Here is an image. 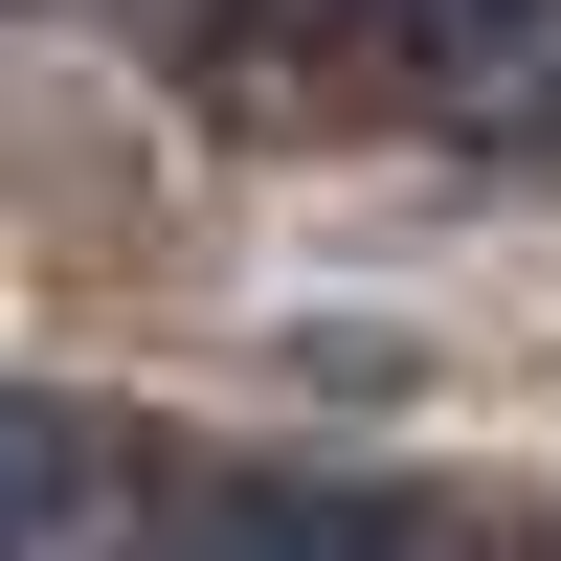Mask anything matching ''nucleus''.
<instances>
[{
	"label": "nucleus",
	"mask_w": 561,
	"mask_h": 561,
	"mask_svg": "<svg viewBox=\"0 0 561 561\" xmlns=\"http://www.w3.org/2000/svg\"><path fill=\"white\" fill-rule=\"evenodd\" d=\"M180 561H293V539H180Z\"/></svg>",
	"instance_id": "f03ea898"
},
{
	"label": "nucleus",
	"mask_w": 561,
	"mask_h": 561,
	"mask_svg": "<svg viewBox=\"0 0 561 561\" xmlns=\"http://www.w3.org/2000/svg\"><path fill=\"white\" fill-rule=\"evenodd\" d=\"M90 494H113V449L45 427V404H0V561H113V539H90Z\"/></svg>",
	"instance_id": "f257e3e1"
}]
</instances>
